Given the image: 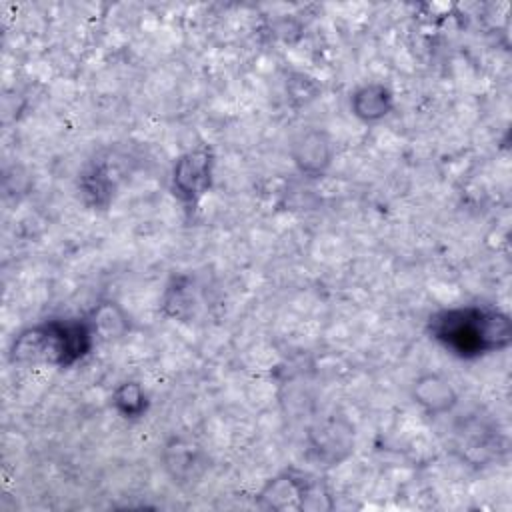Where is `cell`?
<instances>
[{
	"mask_svg": "<svg viewBox=\"0 0 512 512\" xmlns=\"http://www.w3.org/2000/svg\"><path fill=\"white\" fill-rule=\"evenodd\" d=\"M428 328L436 342L460 358L500 352L512 342V322L508 314L488 306L442 310L430 316Z\"/></svg>",
	"mask_w": 512,
	"mask_h": 512,
	"instance_id": "cell-1",
	"label": "cell"
},
{
	"mask_svg": "<svg viewBox=\"0 0 512 512\" xmlns=\"http://www.w3.org/2000/svg\"><path fill=\"white\" fill-rule=\"evenodd\" d=\"M94 332L88 318L46 320L24 328L10 344V360L18 364L72 366L94 346Z\"/></svg>",
	"mask_w": 512,
	"mask_h": 512,
	"instance_id": "cell-2",
	"label": "cell"
},
{
	"mask_svg": "<svg viewBox=\"0 0 512 512\" xmlns=\"http://www.w3.org/2000/svg\"><path fill=\"white\" fill-rule=\"evenodd\" d=\"M256 504L264 510H332L334 502L328 486L322 478L300 472L296 468H286L266 484L256 494Z\"/></svg>",
	"mask_w": 512,
	"mask_h": 512,
	"instance_id": "cell-3",
	"label": "cell"
},
{
	"mask_svg": "<svg viewBox=\"0 0 512 512\" xmlns=\"http://www.w3.org/2000/svg\"><path fill=\"white\" fill-rule=\"evenodd\" d=\"M214 152L210 146L200 144L182 152L170 172L172 194L186 206H196L212 188L214 178Z\"/></svg>",
	"mask_w": 512,
	"mask_h": 512,
	"instance_id": "cell-4",
	"label": "cell"
},
{
	"mask_svg": "<svg viewBox=\"0 0 512 512\" xmlns=\"http://www.w3.org/2000/svg\"><path fill=\"white\" fill-rule=\"evenodd\" d=\"M310 456L322 466H338L354 452V428L344 416H330L308 430Z\"/></svg>",
	"mask_w": 512,
	"mask_h": 512,
	"instance_id": "cell-5",
	"label": "cell"
},
{
	"mask_svg": "<svg viewBox=\"0 0 512 512\" xmlns=\"http://www.w3.org/2000/svg\"><path fill=\"white\" fill-rule=\"evenodd\" d=\"M296 170L306 178H322L334 160V142L322 128L310 126L298 132L290 144Z\"/></svg>",
	"mask_w": 512,
	"mask_h": 512,
	"instance_id": "cell-6",
	"label": "cell"
},
{
	"mask_svg": "<svg viewBox=\"0 0 512 512\" xmlns=\"http://www.w3.org/2000/svg\"><path fill=\"white\" fill-rule=\"evenodd\" d=\"M412 398L430 416H444L458 404L452 382L438 372L420 374L412 382Z\"/></svg>",
	"mask_w": 512,
	"mask_h": 512,
	"instance_id": "cell-7",
	"label": "cell"
},
{
	"mask_svg": "<svg viewBox=\"0 0 512 512\" xmlns=\"http://www.w3.org/2000/svg\"><path fill=\"white\" fill-rule=\"evenodd\" d=\"M164 468L174 482H192L206 470V456L202 448L188 438H172L164 446Z\"/></svg>",
	"mask_w": 512,
	"mask_h": 512,
	"instance_id": "cell-8",
	"label": "cell"
},
{
	"mask_svg": "<svg viewBox=\"0 0 512 512\" xmlns=\"http://www.w3.org/2000/svg\"><path fill=\"white\" fill-rule=\"evenodd\" d=\"M350 110L360 122H380L394 110V94L382 82H366L352 92Z\"/></svg>",
	"mask_w": 512,
	"mask_h": 512,
	"instance_id": "cell-9",
	"label": "cell"
},
{
	"mask_svg": "<svg viewBox=\"0 0 512 512\" xmlns=\"http://www.w3.org/2000/svg\"><path fill=\"white\" fill-rule=\"evenodd\" d=\"M92 332L100 340L120 338L128 330V318L116 302H100L88 316Z\"/></svg>",
	"mask_w": 512,
	"mask_h": 512,
	"instance_id": "cell-10",
	"label": "cell"
},
{
	"mask_svg": "<svg viewBox=\"0 0 512 512\" xmlns=\"http://www.w3.org/2000/svg\"><path fill=\"white\" fill-rule=\"evenodd\" d=\"M112 404L120 416L140 418L142 412L146 410L148 400L138 382H122L112 394Z\"/></svg>",
	"mask_w": 512,
	"mask_h": 512,
	"instance_id": "cell-11",
	"label": "cell"
}]
</instances>
